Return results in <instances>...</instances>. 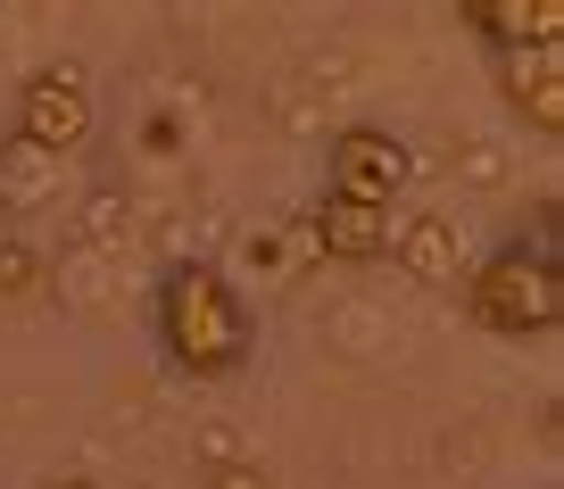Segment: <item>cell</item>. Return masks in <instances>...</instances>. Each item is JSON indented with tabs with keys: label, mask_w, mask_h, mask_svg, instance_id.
I'll return each instance as SVG.
<instances>
[{
	"label": "cell",
	"mask_w": 564,
	"mask_h": 489,
	"mask_svg": "<svg viewBox=\"0 0 564 489\" xmlns=\"http://www.w3.org/2000/svg\"><path fill=\"white\" fill-rule=\"evenodd\" d=\"M490 67H498V91H507L514 117L556 141L564 133V51H507V58H490Z\"/></svg>",
	"instance_id": "obj_7"
},
{
	"label": "cell",
	"mask_w": 564,
	"mask_h": 489,
	"mask_svg": "<svg viewBox=\"0 0 564 489\" xmlns=\"http://www.w3.org/2000/svg\"><path fill=\"white\" fill-rule=\"evenodd\" d=\"M457 25L490 58H507V51H556V42H564V0H457Z\"/></svg>",
	"instance_id": "obj_5"
},
{
	"label": "cell",
	"mask_w": 564,
	"mask_h": 489,
	"mask_svg": "<svg viewBox=\"0 0 564 489\" xmlns=\"http://www.w3.org/2000/svg\"><path fill=\"white\" fill-rule=\"evenodd\" d=\"M390 225H399V216L357 208V199H316L307 241H316V258H333V265H373V258H390Z\"/></svg>",
	"instance_id": "obj_8"
},
{
	"label": "cell",
	"mask_w": 564,
	"mask_h": 489,
	"mask_svg": "<svg viewBox=\"0 0 564 489\" xmlns=\"http://www.w3.org/2000/svg\"><path fill=\"white\" fill-rule=\"evenodd\" d=\"M58 489H100V481H91V472H67V481H58Z\"/></svg>",
	"instance_id": "obj_12"
},
{
	"label": "cell",
	"mask_w": 564,
	"mask_h": 489,
	"mask_svg": "<svg viewBox=\"0 0 564 489\" xmlns=\"http://www.w3.org/2000/svg\"><path fill=\"white\" fill-rule=\"evenodd\" d=\"M58 175H67V157L34 150V141L0 133V216H42L58 199Z\"/></svg>",
	"instance_id": "obj_9"
},
{
	"label": "cell",
	"mask_w": 564,
	"mask_h": 489,
	"mask_svg": "<svg viewBox=\"0 0 564 489\" xmlns=\"http://www.w3.org/2000/svg\"><path fill=\"white\" fill-rule=\"evenodd\" d=\"M465 315L490 340H540L564 324V265H556V208H540V225L498 241L481 265H465Z\"/></svg>",
	"instance_id": "obj_2"
},
{
	"label": "cell",
	"mask_w": 564,
	"mask_h": 489,
	"mask_svg": "<svg viewBox=\"0 0 564 489\" xmlns=\"http://www.w3.org/2000/svg\"><path fill=\"white\" fill-rule=\"evenodd\" d=\"M150 333H159L166 366L192 373V382H225L258 357V315H249L241 282L225 274L216 258H183L166 265L159 307H150Z\"/></svg>",
	"instance_id": "obj_1"
},
{
	"label": "cell",
	"mask_w": 564,
	"mask_h": 489,
	"mask_svg": "<svg viewBox=\"0 0 564 489\" xmlns=\"http://www.w3.org/2000/svg\"><path fill=\"white\" fill-rule=\"evenodd\" d=\"M415 183V150L390 124H340L324 150V199H357V208H399Z\"/></svg>",
	"instance_id": "obj_3"
},
{
	"label": "cell",
	"mask_w": 564,
	"mask_h": 489,
	"mask_svg": "<svg viewBox=\"0 0 564 489\" xmlns=\"http://www.w3.org/2000/svg\"><path fill=\"white\" fill-rule=\"evenodd\" d=\"M91 124H100V100H91V75L75 67V58L34 67L18 84V124H9L18 141H34V150H51V157H75L91 141Z\"/></svg>",
	"instance_id": "obj_4"
},
{
	"label": "cell",
	"mask_w": 564,
	"mask_h": 489,
	"mask_svg": "<svg viewBox=\"0 0 564 489\" xmlns=\"http://www.w3.org/2000/svg\"><path fill=\"white\" fill-rule=\"evenodd\" d=\"M390 258H399L415 282H432V291H457V282H465V232H457V216H441V208L399 216V225H390Z\"/></svg>",
	"instance_id": "obj_6"
},
{
	"label": "cell",
	"mask_w": 564,
	"mask_h": 489,
	"mask_svg": "<svg viewBox=\"0 0 564 489\" xmlns=\"http://www.w3.org/2000/svg\"><path fill=\"white\" fill-rule=\"evenodd\" d=\"M208 489H265V472H249V465H225Z\"/></svg>",
	"instance_id": "obj_11"
},
{
	"label": "cell",
	"mask_w": 564,
	"mask_h": 489,
	"mask_svg": "<svg viewBox=\"0 0 564 489\" xmlns=\"http://www.w3.org/2000/svg\"><path fill=\"white\" fill-rule=\"evenodd\" d=\"M42 282V258L25 241H0V298H25Z\"/></svg>",
	"instance_id": "obj_10"
}]
</instances>
